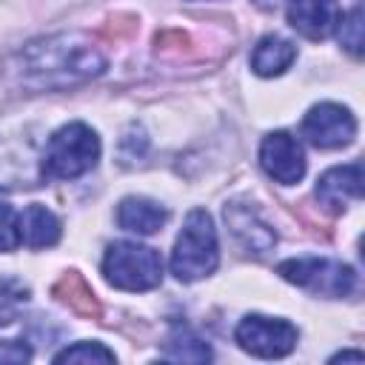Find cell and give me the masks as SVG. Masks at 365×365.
Returning a JSON list of instances; mask_svg holds the SVG:
<instances>
[{
  "instance_id": "cell-1",
  "label": "cell",
  "mask_w": 365,
  "mask_h": 365,
  "mask_svg": "<svg viewBox=\"0 0 365 365\" xmlns=\"http://www.w3.org/2000/svg\"><path fill=\"white\" fill-rule=\"evenodd\" d=\"M9 68L20 86L34 91H51L103 74L106 57L80 34H54L23 46Z\"/></svg>"
},
{
  "instance_id": "cell-2",
  "label": "cell",
  "mask_w": 365,
  "mask_h": 365,
  "mask_svg": "<svg viewBox=\"0 0 365 365\" xmlns=\"http://www.w3.org/2000/svg\"><path fill=\"white\" fill-rule=\"evenodd\" d=\"M220 262V245H217V228L211 222V214L205 208H194L182 231L177 234L174 251H171V274L180 282H197L208 274H214Z\"/></svg>"
},
{
  "instance_id": "cell-3",
  "label": "cell",
  "mask_w": 365,
  "mask_h": 365,
  "mask_svg": "<svg viewBox=\"0 0 365 365\" xmlns=\"http://www.w3.org/2000/svg\"><path fill=\"white\" fill-rule=\"evenodd\" d=\"M100 160V140L86 123L57 128L43 151V174L48 180H74L91 171Z\"/></svg>"
},
{
  "instance_id": "cell-4",
  "label": "cell",
  "mask_w": 365,
  "mask_h": 365,
  "mask_svg": "<svg viewBox=\"0 0 365 365\" xmlns=\"http://www.w3.org/2000/svg\"><path fill=\"white\" fill-rule=\"evenodd\" d=\"M103 277L120 291H151L163 282V259L140 242H111L103 257Z\"/></svg>"
},
{
  "instance_id": "cell-5",
  "label": "cell",
  "mask_w": 365,
  "mask_h": 365,
  "mask_svg": "<svg viewBox=\"0 0 365 365\" xmlns=\"http://www.w3.org/2000/svg\"><path fill=\"white\" fill-rule=\"evenodd\" d=\"M277 274L319 297H348L354 291L356 274L351 265L325 257H297L277 265Z\"/></svg>"
},
{
  "instance_id": "cell-6",
  "label": "cell",
  "mask_w": 365,
  "mask_h": 365,
  "mask_svg": "<svg viewBox=\"0 0 365 365\" xmlns=\"http://www.w3.org/2000/svg\"><path fill=\"white\" fill-rule=\"evenodd\" d=\"M297 336L299 334L288 319H277L265 314H245L234 331L237 345L262 359H279L291 354L297 345Z\"/></svg>"
},
{
  "instance_id": "cell-7",
  "label": "cell",
  "mask_w": 365,
  "mask_h": 365,
  "mask_svg": "<svg viewBox=\"0 0 365 365\" xmlns=\"http://www.w3.org/2000/svg\"><path fill=\"white\" fill-rule=\"evenodd\" d=\"M302 137L314 148H342L356 137V120L339 103H317L302 117Z\"/></svg>"
},
{
  "instance_id": "cell-8",
  "label": "cell",
  "mask_w": 365,
  "mask_h": 365,
  "mask_svg": "<svg viewBox=\"0 0 365 365\" xmlns=\"http://www.w3.org/2000/svg\"><path fill=\"white\" fill-rule=\"evenodd\" d=\"M259 165L271 180H277L282 185H294L305 177V154H302L297 137H291L288 131H271L262 140Z\"/></svg>"
},
{
  "instance_id": "cell-9",
  "label": "cell",
  "mask_w": 365,
  "mask_h": 365,
  "mask_svg": "<svg viewBox=\"0 0 365 365\" xmlns=\"http://www.w3.org/2000/svg\"><path fill=\"white\" fill-rule=\"evenodd\" d=\"M285 14L291 29L308 40H325L339 20L336 0H285Z\"/></svg>"
},
{
  "instance_id": "cell-10",
  "label": "cell",
  "mask_w": 365,
  "mask_h": 365,
  "mask_svg": "<svg viewBox=\"0 0 365 365\" xmlns=\"http://www.w3.org/2000/svg\"><path fill=\"white\" fill-rule=\"evenodd\" d=\"M359 197H362V163L359 160L328 168L317 180V200L331 211H345L348 202Z\"/></svg>"
},
{
  "instance_id": "cell-11",
  "label": "cell",
  "mask_w": 365,
  "mask_h": 365,
  "mask_svg": "<svg viewBox=\"0 0 365 365\" xmlns=\"http://www.w3.org/2000/svg\"><path fill=\"white\" fill-rule=\"evenodd\" d=\"M225 222H228L231 234L240 240V245L248 248L251 254H265V251L274 248V242H277V234H274L248 205L231 202V205L225 208Z\"/></svg>"
},
{
  "instance_id": "cell-12",
  "label": "cell",
  "mask_w": 365,
  "mask_h": 365,
  "mask_svg": "<svg viewBox=\"0 0 365 365\" xmlns=\"http://www.w3.org/2000/svg\"><path fill=\"white\" fill-rule=\"evenodd\" d=\"M165 220L168 211L148 197H125L117 205V222L131 234H154L165 225Z\"/></svg>"
},
{
  "instance_id": "cell-13",
  "label": "cell",
  "mask_w": 365,
  "mask_h": 365,
  "mask_svg": "<svg viewBox=\"0 0 365 365\" xmlns=\"http://www.w3.org/2000/svg\"><path fill=\"white\" fill-rule=\"evenodd\" d=\"M17 231L20 242H26L29 248H48L60 240V220L54 211L34 202L23 208V214H17Z\"/></svg>"
},
{
  "instance_id": "cell-14",
  "label": "cell",
  "mask_w": 365,
  "mask_h": 365,
  "mask_svg": "<svg viewBox=\"0 0 365 365\" xmlns=\"http://www.w3.org/2000/svg\"><path fill=\"white\" fill-rule=\"evenodd\" d=\"M297 60V46L279 34L262 37L251 51V68L259 77H277Z\"/></svg>"
},
{
  "instance_id": "cell-15",
  "label": "cell",
  "mask_w": 365,
  "mask_h": 365,
  "mask_svg": "<svg viewBox=\"0 0 365 365\" xmlns=\"http://www.w3.org/2000/svg\"><path fill=\"white\" fill-rule=\"evenodd\" d=\"M163 356L174 359V362H208L211 359V348L200 336H194L191 331H177L165 342V354Z\"/></svg>"
},
{
  "instance_id": "cell-16",
  "label": "cell",
  "mask_w": 365,
  "mask_h": 365,
  "mask_svg": "<svg viewBox=\"0 0 365 365\" xmlns=\"http://www.w3.org/2000/svg\"><path fill=\"white\" fill-rule=\"evenodd\" d=\"M29 285L17 277H0V325H9L20 317L23 305L29 302Z\"/></svg>"
},
{
  "instance_id": "cell-17",
  "label": "cell",
  "mask_w": 365,
  "mask_h": 365,
  "mask_svg": "<svg viewBox=\"0 0 365 365\" xmlns=\"http://www.w3.org/2000/svg\"><path fill=\"white\" fill-rule=\"evenodd\" d=\"M336 31H339V43L354 54V57H362V46H365V37H362V9L354 6L348 14H342L336 20Z\"/></svg>"
},
{
  "instance_id": "cell-18",
  "label": "cell",
  "mask_w": 365,
  "mask_h": 365,
  "mask_svg": "<svg viewBox=\"0 0 365 365\" xmlns=\"http://www.w3.org/2000/svg\"><path fill=\"white\" fill-rule=\"evenodd\" d=\"M114 359H117L114 351H108L103 342H77L54 354V362H114Z\"/></svg>"
},
{
  "instance_id": "cell-19",
  "label": "cell",
  "mask_w": 365,
  "mask_h": 365,
  "mask_svg": "<svg viewBox=\"0 0 365 365\" xmlns=\"http://www.w3.org/2000/svg\"><path fill=\"white\" fill-rule=\"evenodd\" d=\"M60 285H66V288H68V294H71V297H63V299H66V302H71L77 311H83V314H94V311H97L94 294L86 288V282H83L77 274H68Z\"/></svg>"
},
{
  "instance_id": "cell-20",
  "label": "cell",
  "mask_w": 365,
  "mask_h": 365,
  "mask_svg": "<svg viewBox=\"0 0 365 365\" xmlns=\"http://www.w3.org/2000/svg\"><path fill=\"white\" fill-rule=\"evenodd\" d=\"M20 245V231H17V214L9 202L0 200V251H14Z\"/></svg>"
},
{
  "instance_id": "cell-21",
  "label": "cell",
  "mask_w": 365,
  "mask_h": 365,
  "mask_svg": "<svg viewBox=\"0 0 365 365\" xmlns=\"http://www.w3.org/2000/svg\"><path fill=\"white\" fill-rule=\"evenodd\" d=\"M31 359V348L23 339H3L0 342V362H29Z\"/></svg>"
},
{
  "instance_id": "cell-22",
  "label": "cell",
  "mask_w": 365,
  "mask_h": 365,
  "mask_svg": "<svg viewBox=\"0 0 365 365\" xmlns=\"http://www.w3.org/2000/svg\"><path fill=\"white\" fill-rule=\"evenodd\" d=\"M336 359H354V362H362L365 356H362L359 351H342V354H336V356H331V362H336Z\"/></svg>"
},
{
  "instance_id": "cell-23",
  "label": "cell",
  "mask_w": 365,
  "mask_h": 365,
  "mask_svg": "<svg viewBox=\"0 0 365 365\" xmlns=\"http://www.w3.org/2000/svg\"><path fill=\"white\" fill-rule=\"evenodd\" d=\"M262 9H271V6H277V0H257Z\"/></svg>"
}]
</instances>
